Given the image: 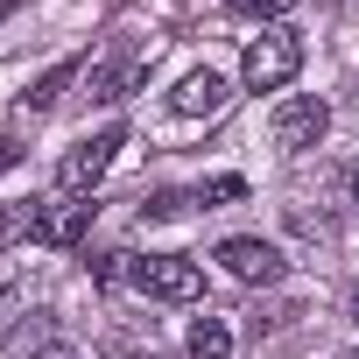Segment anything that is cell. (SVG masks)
I'll list each match as a JSON object with an SVG mask.
<instances>
[{
    "mask_svg": "<svg viewBox=\"0 0 359 359\" xmlns=\"http://www.w3.org/2000/svg\"><path fill=\"white\" fill-rule=\"evenodd\" d=\"M352 324H359V289H352Z\"/></svg>",
    "mask_w": 359,
    "mask_h": 359,
    "instance_id": "obj_19",
    "label": "cell"
},
{
    "mask_svg": "<svg viewBox=\"0 0 359 359\" xmlns=\"http://www.w3.org/2000/svg\"><path fill=\"white\" fill-rule=\"evenodd\" d=\"M141 78H148V57H141V50H106V57L85 71V106H120Z\"/></svg>",
    "mask_w": 359,
    "mask_h": 359,
    "instance_id": "obj_6",
    "label": "cell"
},
{
    "mask_svg": "<svg viewBox=\"0 0 359 359\" xmlns=\"http://www.w3.org/2000/svg\"><path fill=\"white\" fill-rule=\"evenodd\" d=\"M92 212H99V205H43L36 240H43V247H78V240L92 233Z\"/></svg>",
    "mask_w": 359,
    "mask_h": 359,
    "instance_id": "obj_8",
    "label": "cell"
},
{
    "mask_svg": "<svg viewBox=\"0 0 359 359\" xmlns=\"http://www.w3.org/2000/svg\"><path fill=\"white\" fill-rule=\"evenodd\" d=\"M219 268H226L233 282H247V289H275V282L289 275V254H282L275 240L233 233V240H219Z\"/></svg>",
    "mask_w": 359,
    "mask_h": 359,
    "instance_id": "obj_5",
    "label": "cell"
},
{
    "mask_svg": "<svg viewBox=\"0 0 359 359\" xmlns=\"http://www.w3.org/2000/svg\"><path fill=\"white\" fill-rule=\"evenodd\" d=\"M352 359H359V352H352Z\"/></svg>",
    "mask_w": 359,
    "mask_h": 359,
    "instance_id": "obj_21",
    "label": "cell"
},
{
    "mask_svg": "<svg viewBox=\"0 0 359 359\" xmlns=\"http://www.w3.org/2000/svg\"><path fill=\"white\" fill-rule=\"evenodd\" d=\"M8 15H15V8H8V0H0V22H8Z\"/></svg>",
    "mask_w": 359,
    "mask_h": 359,
    "instance_id": "obj_20",
    "label": "cell"
},
{
    "mask_svg": "<svg viewBox=\"0 0 359 359\" xmlns=\"http://www.w3.org/2000/svg\"><path fill=\"white\" fill-rule=\"evenodd\" d=\"M289 8H296V0H233V15H247V22H275Z\"/></svg>",
    "mask_w": 359,
    "mask_h": 359,
    "instance_id": "obj_14",
    "label": "cell"
},
{
    "mask_svg": "<svg viewBox=\"0 0 359 359\" xmlns=\"http://www.w3.org/2000/svg\"><path fill=\"white\" fill-rule=\"evenodd\" d=\"M296 71H303V36H296V29H268V36H254L247 57H240V85H247V92H282Z\"/></svg>",
    "mask_w": 359,
    "mask_h": 359,
    "instance_id": "obj_2",
    "label": "cell"
},
{
    "mask_svg": "<svg viewBox=\"0 0 359 359\" xmlns=\"http://www.w3.org/2000/svg\"><path fill=\"white\" fill-rule=\"evenodd\" d=\"M184 205H191V191H155V198H141V212H134V219H141V226H155V219H176Z\"/></svg>",
    "mask_w": 359,
    "mask_h": 359,
    "instance_id": "obj_12",
    "label": "cell"
},
{
    "mask_svg": "<svg viewBox=\"0 0 359 359\" xmlns=\"http://www.w3.org/2000/svg\"><path fill=\"white\" fill-rule=\"evenodd\" d=\"M8 303H15V289H0V310H8Z\"/></svg>",
    "mask_w": 359,
    "mask_h": 359,
    "instance_id": "obj_18",
    "label": "cell"
},
{
    "mask_svg": "<svg viewBox=\"0 0 359 359\" xmlns=\"http://www.w3.org/2000/svg\"><path fill=\"white\" fill-rule=\"evenodd\" d=\"M120 148H127V127H99V134H85V141L57 162V191H64V198H85L99 176L113 169V155H120Z\"/></svg>",
    "mask_w": 359,
    "mask_h": 359,
    "instance_id": "obj_3",
    "label": "cell"
},
{
    "mask_svg": "<svg viewBox=\"0 0 359 359\" xmlns=\"http://www.w3.org/2000/svg\"><path fill=\"white\" fill-rule=\"evenodd\" d=\"M36 359H78V352H71V345H43Z\"/></svg>",
    "mask_w": 359,
    "mask_h": 359,
    "instance_id": "obj_17",
    "label": "cell"
},
{
    "mask_svg": "<svg viewBox=\"0 0 359 359\" xmlns=\"http://www.w3.org/2000/svg\"><path fill=\"white\" fill-rule=\"evenodd\" d=\"M247 198V176H205V184L191 191V205H205V212H219V205H240Z\"/></svg>",
    "mask_w": 359,
    "mask_h": 359,
    "instance_id": "obj_11",
    "label": "cell"
},
{
    "mask_svg": "<svg viewBox=\"0 0 359 359\" xmlns=\"http://www.w3.org/2000/svg\"><path fill=\"white\" fill-rule=\"evenodd\" d=\"M15 162H22V141H15V134H8V141H0V176H8V169H15Z\"/></svg>",
    "mask_w": 359,
    "mask_h": 359,
    "instance_id": "obj_16",
    "label": "cell"
},
{
    "mask_svg": "<svg viewBox=\"0 0 359 359\" xmlns=\"http://www.w3.org/2000/svg\"><path fill=\"white\" fill-rule=\"evenodd\" d=\"M78 71H85V57H57V64H50V71L22 92V106H29V113H50V106L71 92V78H78Z\"/></svg>",
    "mask_w": 359,
    "mask_h": 359,
    "instance_id": "obj_9",
    "label": "cell"
},
{
    "mask_svg": "<svg viewBox=\"0 0 359 359\" xmlns=\"http://www.w3.org/2000/svg\"><path fill=\"white\" fill-rule=\"evenodd\" d=\"M127 282L148 303H198L205 296V268L191 254H141V261H127Z\"/></svg>",
    "mask_w": 359,
    "mask_h": 359,
    "instance_id": "obj_1",
    "label": "cell"
},
{
    "mask_svg": "<svg viewBox=\"0 0 359 359\" xmlns=\"http://www.w3.org/2000/svg\"><path fill=\"white\" fill-rule=\"evenodd\" d=\"M338 198H345L338 212H345V219H359V162H345V169H338Z\"/></svg>",
    "mask_w": 359,
    "mask_h": 359,
    "instance_id": "obj_15",
    "label": "cell"
},
{
    "mask_svg": "<svg viewBox=\"0 0 359 359\" xmlns=\"http://www.w3.org/2000/svg\"><path fill=\"white\" fill-rule=\"evenodd\" d=\"M268 134H275V148H282V155H310V148L331 134V106H324L317 92H296V99H282V106H275Z\"/></svg>",
    "mask_w": 359,
    "mask_h": 359,
    "instance_id": "obj_4",
    "label": "cell"
},
{
    "mask_svg": "<svg viewBox=\"0 0 359 359\" xmlns=\"http://www.w3.org/2000/svg\"><path fill=\"white\" fill-rule=\"evenodd\" d=\"M184 352H191V359H233V324L205 310V317L191 324V338H184Z\"/></svg>",
    "mask_w": 359,
    "mask_h": 359,
    "instance_id": "obj_10",
    "label": "cell"
},
{
    "mask_svg": "<svg viewBox=\"0 0 359 359\" xmlns=\"http://www.w3.org/2000/svg\"><path fill=\"white\" fill-rule=\"evenodd\" d=\"M36 226H43V205H8V212H0V240H22Z\"/></svg>",
    "mask_w": 359,
    "mask_h": 359,
    "instance_id": "obj_13",
    "label": "cell"
},
{
    "mask_svg": "<svg viewBox=\"0 0 359 359\" xmlns=\"http://www.w3.org/2000/svg\"><path fill=\"white\" fill-rule=\"evenodd\" d=\"M226 99H233V85H226L219 71H184V85L169 92V106L184 113V120H212V113H219Z\"/></svg>",
    "mask_w": 359,
    "mask_h": 359,
    "instance_id": "obj_7",
    "label": "cell"
}]
</instances>
